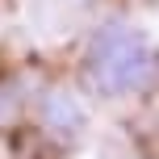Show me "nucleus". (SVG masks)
<instances>
[{
	"label": "nucleus",
	"instance_id": "f257e3e1",
	"mask_svg": "<svg viewBox=\"0 0 159 159\" xmlns=\"http://www.w3.org/2000/svg\"><path fill=\"white\" fill-rule=\"evenodd\" d=\"M159 84V42L138 21L113 13L88 25L75 55V88L92 101L126 105Z\"/></svg>",
	"mask_w": 159,
	"mask_h": 159
},
{
	"label": "nucleus",
	"instance_id": "f03ea898",
	"mask_svg": "<svg viewBox=\"0 0 159 159\" xmlns=\"http://www.w3.org/2000/svg\"><path fill=\"white\" fill-rule=\"evenodd\" d=\"M30 117L55 151H75L92 130V113L75 84H38L30 101Z\"/></svg>",
	"mask_w": 159,
	"mask_h": 159
},
{
	"label": "nucleus",
	"instance_id": "7ed1b4c3",
	"mask_svg": "<svg viewBox=\"0 0 159 159\" xmlns=\"http://www.w3.org/2000/svg\"><path fill=\"white\" fill-rule=\"evenodd\" d=\"M34 92L25 88L21 75H0V126H8V121H17L25 109H30Z\"/></svg>",
	"mask_w": 159,
	"mask_h": 159
}]
</instances>
